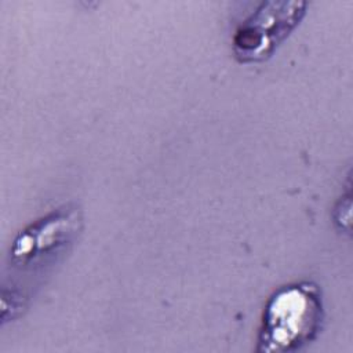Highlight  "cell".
Masks as SVG:
<instances>
[{
	"mask_svg": "<svg viewBox=\"0 0 353 353\" xmlns=\"http://www.w3.org/2000/svg\"><path fill=\"white\" fill-rule=\"evenodd\" d=\"M324 319L320 290L310 281L288 284L268 301L258 335V352H292L312 342Z\"/></svg>",
	"mask_w": 353,
	"mask_h": 353,
	"instance_id": "6da1fadb",
	"label": "cell"
},
{
	"mask_svg": "<svg viewBox=\"0 0 353 353\" xmlns=\"http://www.w3.org/2000/svg\"><path fill=\"white\" fill-rule=\"evenodd\" d=\"M305 12V1L270 0L261 3L234 32L232 47L236 59L241 63H256L270 58L299 25Z\"/></svg>",
	"mask_w": 353,
	"mask_h": 353,
	"instance_id": "7a4b0ae2",
	"label": "cell"
},
{
	"mask_svg": "<svg viewBox=\"0 0 353 353\" xmlns=\"http://www.w3.org/2000/svg\"><path fill=\"white\" fill-rule=\"evenodd\" d=\"M80 223V214L74 208L47 215L18 234L11 248L12 261L19 265L29 263L62 248L76 236Z\"/></svg>",
	"mask_w": 353,
	"mask_h": 353,
	"instance_id": "3957f363",
	"label": "cell"
}]
</instances>
